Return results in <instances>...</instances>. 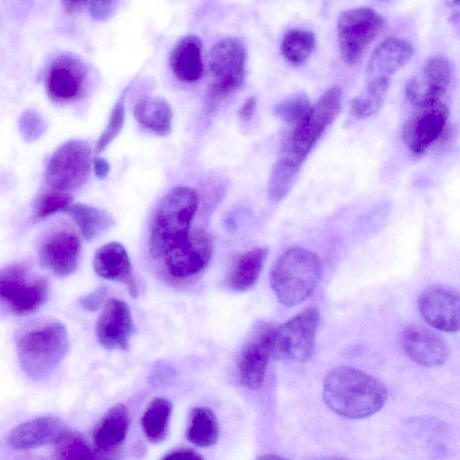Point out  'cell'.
Returning a JSON list of instances; mask_svg holds the SVG:
<instances>
[{
    "instance_id": "obj_39",
    "label": "cell",
    "mask_w": 460,
    "mask_h": 460,
    "mask_svg": "<svg viewBox=\"0 0 460 460\" xmlns=\"http://www.w3.org/2000/svg\"><path fill=\"white\" fill-rule=\"evenodd\" d=\"M106 294L104 288H100L80 300L83 308L89 311L96 310Z\"/></svg>"
},
{
    "instance_id": "obj_10",
    "label": "cell",
    "mask_w": 460,
    "mask_h": 460,
    "mask_svg": "<svg viewBox=\"0 0 460 460\" xmlns=\"http://www.w3.org/2000/svg\"><path fill=\"white\" fill-rule=\"evenodd\" d=\"M319 320L318 310L309 307L273 329L270 353L277 359L295 362L307 360L314 350Z\"/></svg>"
},
{
    "instance_id": "obj_8",
    "label": "cell",
    "mask_w": 460,
    "mask_h": 460,
    "mask_svg": "<svg viewBox=\"0 0 460 460\" xmlns=\"http://www.w3.org/2000/svg\"><path fill=\"white\" fill-rule=\"evenodd\" d=\"M213 251L210 234L203 229L190 231L188 236L167 250L158 260L164 274L173 283L195 279L208 266Z\"/></svg>"
},
{
    "instance_id": "obj_4",
    "label": "cell",
    "mask_w": 460,
    "mask_h": 460,
    "mask_svg": "<svg viewBox=\"0 0 460 460\" xmlns=\"http://www.w3.org/2000/svg\"><path fill=\"white\" fill-rule=\"evenodd\" d=\"M322 277V264L314 252L301 247L288 249L274 263L270 286L279 301L294 306L305 300Z\"/></svg>"
},
{
    "instance_id": "obj_14",
    "label": "cell",
    "mask_w": 460,
    "mask_h": 460,
    "mask_svg": "<svg viewBox=\"0 0 460 460\" xmlns=\"http://www.w3.org/2000/svg\"><path fill=\"white\" fill-rule=\"evenodd\" d=\"M419 311L432 327L448 332H457L460 323L458 292L447 286L433 285L420 294Z\"/></svg>"
},
{
    "instance_id": "obj_36",
    "label": "cell",
    "mask_w": 460,
    "mask_h": 460,
    "mask_svg": "<svg viewBox=\"0 0 460 460\" xmlns=\"http://www.w3.org/2000/svg\"><path fill=\"white\" fill-rule=\"evenodd\" d=\"M310 106L305 93H295L277 103L273 112L281 120L295 126L304 118Z\"/></svg>"
},
{
    "instance_id": "obj_28",
    "label": "cell",
    "mask_w": 460,
    "mask_h": 460,
    "mask_svg": "<svg viewBox=\"0 0 460 460\" xmlns=\"http://www.w3.org/2000/svg\"><path fill=\"white\" fill-rule=\"evenodd\" d=\"M185 436L199 447H209L218 438V425L214 412L207 407L193 408L189 416Z\"/></svg>"
},
{
    "instance_id": "obj_17",
    "label": "cell",
    "mask_w": 460,
    "mask_h": 460,
    "mask_svg": "<svg viewBox=\"0 0 460 460\" xmlns=\"http://www.w3.org/2000/svg\"><path fill=\"white\" fill-rule=\"evenodd\" d=\"M86 71L76 58L61 55L50 64L46 75L49 97L59 103L79 98L84 88Z\"/></svg>"
},
{
    "instance_id": "obj_19",
    "label": "cell",
    "mask_w": 460,
    "mask_h": 460,
    "mask_svg": "<svg viewBox=\"0 0 460 460\" xmlns=\"http://www.w3.org/2000/svg\"><path fill=\"white\" fill-rule=\"evenodd\" d=\"M401 343L406 355L420 366L436 367L447 360V343L441 336L426 327H406L402 332Z\"/></svg>"
},
{
    "instance_id": "obj_30",
    "label": "cell",
    "mask_w": 460,
    "mask_h": 460,
    "mask_svg": "<svg viewBox=\"0 0 460 460\" xmlns=\"http://www.w3.org/2000/svg\"><path fill=\"white\" fill-rule=\"evenodd\" d=\"M172 409V402L162 397L153 399L147 405L141 418V427L151 443H159L166 437Z\"/></svg>"
},
{
    "instance_id": "obj_29",
    "label": "cell",
    "mask_w": 460,
    "mask_h": 460,
    "mask_svg": "<svg viewBox=\"0 0 460 460\" xmlns=\"http://www.w3.org/2000/svg\"><path fill=\"white\" fill-rule=\"evenodd\" d=\"M390 84V78L367 79L365 89L350 101V114L357 119H366L374 115L382 107Z\"/></svg>"
},
{
    "instance_id": "obj_5",
    "label": "cell",
    "mask_w": 460,
    "mask_h": 460,
    "mask_svg": "<svg viewBox=\"0 0 460 460\" xmlns=\"http://www.w3.org/2000/svg\"><path fill=\"white\" fill-rule=\"evenodd\" d=\"M341 103V88L335 85L327 89L285 138L280 158L300 167L340 113Z\"/></svg>"
},
{
    "instance_id": "obj_44",
    "label": "cell",
    "mask_w": 460,
    "mask_h": 460,
    "mask_svg": "<svg viewBox=\"0 0 460 460\" xmlns=\"http://www.w3.org/2000/svg\"><path fill=\"white\" fill-rule=\"evenodd\" d=\"M90 0H63L66 12L74 13L83 8Z\"/></svg>"
},
{
    "instance_id": "obj_2",
    "label": "cell",
    "mask_w": 460,
    "mask_h": 460,
    "mask_svg": "<svg viewBox=\"0 0 460 460\" xmlns=\"http://www.w3.org/2000/svg\"><path fill=\"white\" fill-rule=\"evenodd\" d=\"M196 191L179 186L169 190L157 204L149 227V252L158 261L190 232V225L198 208Z\"/></svg>"
},
{
    "instance_id": "obj_22",
    "label": "cell",
    "mask_w": 460,
    "mask_h": 460,
    "mask_svg": "<svg viewBox=\"0 0 460 460\" xmlns=\"http://www.w3.org/2000/svg\"><path fill=\"white\" fill-rule=\"evenodd\" d=\"M93 266L102 278L125 284L132 295L137 287L132 276V267L125 247L119 242L108 243L94 253Z\"/></svg>"
},
{
    "instance_id": "obj_40",
    "label": "cell",
    "mask_w": 460,
    "mask_h": 460,
    "mask_svg": "<svg viewBox=\"0 0 460 460\" xmlns=\"http://www.w3.org/2000/svg\"><path fill=\"white\" fill-rule=\"evenodd\" d=\"M456 136V128L454 125L447 124L434 146L438 149H445L453 143Z\"/></svg>"
},
{
    "instance_id": "obj_35",
    "label": "cell",
    "mask_w": 460,
    "mask_h": 460,
    "mask_svg": "<svg viewBox=\"0 0 460 460\" xmlns=\"http://www.w3.org/2000/svg\"><path fill=\"white\" fill-rule=\"evenodd\" d=\"M128 86L118 101L116 102L111 113L110 115L107 126L101 134L96 146L95 154L98 155L102 152L120 133L125 122V99L128 92Z\"/></svg>"
},
{
    "instance_id": "obj_20",
    "label": "cell",
    "mask_w": 460,
    "mask_h": 460,
    "mask_svg": "<svg viewBox=\"0 0 460 460\" xmlns=\"http://www.w3.org/2000/svg\"><path fill=\"white\" fill-rule=\"evenodd\" d=\"M66 430L63 421L57 417H39L13 429L8 443L15 450L33 449L55 444Z\"/></svg>"
},
{
    "instance_id": "obj_23",
    "label": "cell",
    "mask_w": 460,
    "mask_h": 460,
    "mask_svg": "<svg viewBox=\"0 0 460 460\" xmlns=\"http://www.w3.org/2000/svg\"><path fill=\"white\" fill-rule=\"evenodd\" d=\"M129 420L126 407L116 404L99 420L93 431V442L99 452L112 453L126 438Z\"/></svg>"
},
{
    "instance_id": "obj_37",
    "label": "cell",
    "mask_w": 460,
    "mask_h": 460,
    "mask_svg": "<svg viewBox=\"0 0 460 460\" xmlns=\"http://www.w3.org/2000/svg\"><path fill=\"white\" fill-rule=\"evenodd\" d=\"M19 131L27 142L38 140L45 132L47 124L44 118L33 110H28L19 119Z\"/></svg>"
},
{
    "instance_id": "obj_11",
    "label": "cell",
    "mask_w": 460,
    "mask_h": 460,
    "mask_svg": "<svg viewBox=\"0 0 460 460\" xmlns=\"http://www.w3.org/2000/svg\"><path fill=\"white\" fill-rule=\"evenodd\" d=\"M92 150L84 140L73 139L60 146L50 158L45 181L52 189L69 192L82 186L91 172Z\"/></svg>"
},
{
    "instance_id": "obj_1",
    "label": "cell",
    "mask_w": 460,
    "mask_h": 460,
    "mask_svg": "<svg viewBox=\"0 0 460 460\" xmlns=\"http://www.w3.org/2000/svg\"><path fill=\"white\" fill-rule=\"evenodd\" d=\"M323 397L327 406L339 415L361 419L383 407L387 391L382 383L358 369L338 367L326 375Z\"/></svg>"
},
{
    "instance_id": "obj_26",
    "label": "cell",
    "mask_w": 460,
    "mask_h": 460,
    "mask_svg": "<svg viewBox=\"0 0 460 460\" xmlns=\"http://www.w3.org/2000/svg\"><path fill=\"white\" fill-rule=\"evenodd\" d=\"M134 117L143 127L158 136L170 133L172 112L168 102L159 97L140 99L134 107Z\"/></svg>"
},
{
    "instance_id": "obj_27",
    "label": "cell",
    "mask_w": 460,
    "mask_h": 460,
    "mask_svg": "<svg viewBox=\"0 0 460 460\" xmlns=\"http://www.w3.org/2000/svg\"><path fill=\"white\" fill-rule=\"evenodd\" d=\"M67 212L86 241H92L114 225L110 213L93 206L75 203L72 204Z\"/></svg>"
},
{
    "instance_id": "obj_18",
    "label": "cell",
    "mask_w": 460,
    "mask_h": 460,
    "mask_svg": "<svg viewBox=\"0 0 460 460\" xmlns=\"http://www.w3.org/2000/svg\"><path fill=\"white\" fill-rule=\"evenodd\" d=\"M134 325L127 303L118 298L108 299L96 322V336L108 349H125Z\"/></svg>"
},
{
    "instance_id": "obj_38",
    "label": "cell",
    "mask_w": 460,
    "mask_h": 460,
    "mask_svg": "<svg viewBox=\"0 0 460 460\" xmlns=\"http://www.w3.org/2000/svg\"><path fill=\"white\" fill-rule=\"evenodd\" d=\"M118 1L119 0H92L90 13L98 21L107 20L114 13Z\"/></svg>"
},
{
    "instance_id": "obj_21",
    "label": "cell",
    "mask_w": 460,
    "mask_h": 460,
    "mask_svg": "<svg viewBox=\"0 0 460 460\" xmlns=\"http://www.w3.org/2000/svg\"><path fill=\"white\" fill-rule=\"evenodd\" d=\"M414 52L411 43L406 40L390 37L382 41L372 52L366 67L367 79L392 78Z\"/></svg>"
},
{
    "instance_id": "obj_15",
    "label": "cell",
    "mask_w": 460,
    "mask_h": 460,
    "mask_svg": "<svg viewBox=\"0 0 460 460\" xmlns=\"http://www.w3.org/2000/svg\"><path fill=\"white\" fill-rule=\"evenodd\" d=\"M81 242L68 227L52 229L42 240L39 256L41 263L56 276L73 273L79 263Z\"/></svg>"
},
{
    "instance_id": "obj_31",
    "label": "cell",
    "mask_w": 460,
    "mask_h": 460,
    "mask_svg": "<svg viewBox=\"0 0 460 460\" xmlns=\"http://www.w3.org/2000/svg\"><path fill=\"white\" fill-rule=\"evenodd\" d=\"M315 48L314 34L307 30H288L281 42V53L288 63L294 66L303 65Z\"/></svg>"
},
{
    "instance_id": "obj_34",
    "label": "cell",
    "mask_w": 460,
    "mask_h": 460,
    "mask_svg": "<svg viewBox=\"0 0 460 460\" xmlns=\"http://www.w3.org/2000/svg\"><path fill=\"white\" fill-rule=\"evenodd\" d=\"M55 454L61 459L95 458L98 456L78 433L66 430L55 443Z\"/></svg>"
},
{
    "instance_id": "obj_25",
    "label": "cell",
    "mask_w": 460,
    "mask_h": 460,
    "mask_svg": "<svg viewBox=\"0 0 460 460\" xmlns=\"http://www.w3.org/2000/svg\"><path fill=\"white\" fill-rule=\"evenodd\" d=\"M268 256V249L256 247L239 255L233 262L227 284L237 292L246 291L258 280Z\"/></svg>"
},
{
    "instance_id": "obj_12",
    "label": "cell",
    "mask_w": 460,
    "mask_h": 460,
    "mask_svg": "<svg viewBox=\"0 0 460 460\" xmlns=\"http://www.w3.org/2000/svg\"><path fill=\"white\" fill-rule=\"evenodd\" d=\"M449 110L441 101L417 106L402 129V140L416 156L434 145L447 124Z\"/></svg>"
},
{
    "instance_id": "obj_41",
    "label": "cell",
    "mask_w": 460,
    "mask_h": 460,
    "mask_svg": "<svg viewBox=\"0 0 460 460\" xmlns=\"http://www.w3.org/2000/svg\"><path fill=\"white\" fill-rule=\"evenodd\" d=\"M163 458L197 460L202 459V456L192 448L181 447L168 452Z\"/></svg>"
},
{
    "instance_id": "obj_24",
    "label": "cell",
    "mask_w": 460,
    "mask_h": 460,
    "mask_svg": "<svg viewBox=\"0 0 460 460\" xmlns=\"http://www.w3.org/2000/svg\"><path fill=\"white\" fill-rule=\"evenodd\" d=\"M170 66L174 75L181 82L193 83L203 75L202 40L197 35L180 40L170 55Z\"/></svg>"
},
{
    "instance_id": "obj_3",
    "label": "cell",
    "mask_w": 460,
    "mask_h": 460,
    "mask_svg": "<svg viewBox=\"0 0 460 460\" xmlns=\"http://www.w3.org/2000/svg\"><path fill=\"white\" fill-rule=\"evenodd\" d=\"M65 325L58 320L38 322L24 330L17 339L20 365L32 380L47 378L59 365L68 350Z\"/></svg>"
},
{
    "instance_id": "obj_43",
    "label": "cell",
    "mask_w": 460,
    "mask_h": 460,
    "mask_svg": "<svg viewBox=\"0 0 460 460\" xmlns=\"http://www.w3.org/2000/svg\"><path fill=\"white\" fill-rule=\"evenodd\" d=\"M94 173L97 178L103 180L110 172V164L108 161L102 157H95L93 161Z\"/></svg>"
},
{
    "instance_id": "obj_33",
    "label": "cell",
    "mask_w": 460,
    "mask_h": 460,
    "mask_svg": "<svg viewBox=\"0 0 460 460\" xmlns=\"http://www.w3.org/2000/svg\"><path fill=\"white\" fill-rule=\"evenodd\" d=\"M72 204L73 197L69 192L51 189L36 201L32 217L35 221L45 219L56 213L67 211Z\"/></svg>"
},
{
    "instance_id": "obj_6",
    "label": "cell",
    "mask_w": 460,
    "mask_h": 460,
    "mask_svg": "<svg viewBox=\"0 0 460 460\" xmlns=\"http://www.w3.org/2000/svg\"><path fill=\"white\" fill-rule=\"evenodd\" d=\"M246 58L243 43L234 37L222 39L211 48L208 56L211 80L205 95L208 112L242 87L246 74Z\"/></svg>"
},
{
    "instance_id": "obj_9",
    "label": "cell",
    "mask_w": 460,
    "mask_h": 460,
    "mask_svg": "<svg viewBox=\"0 0 460 460\" xmlns=\"http://www.w3.org/2000/svg\"><path fill=\"white\" fill-rule=\"evenodd\" d=\"M384 18L369 7L342 12L337 20V37L343 61L355 65L382 30Z\"/></svg>"
},
{
    "instance_id": "obj_7",
    "label": "cell",
    "mask_w": 460,
    "mask_h": 460,
    "mask_svg": "<svg viewBox=\"0 0 460 460\" xmlns=\"http://www.w3.org/2000/svg\"><path fill=\"white\" fill-rule=\"evenodd\" d=\"M48 281L20 263L0 270V305L17 315L38 311L46 302Z\"/></svg>"
},
{
    "instance_id": "obj_42",
    "label": "cell",
    "mask_w": 460,
    "mask_h": 460,
    "mask_svg": "<svg viewBox=\"0 0 460 460\" xmlns=\"http://www.w3.org/2000/svg\"><path fill=\"white\" fill-rule=\"evenodd\" d=\"M256 107H257L256 97L251 96V97L247 98L239 110V118L243 121L248 122L254 115Z\"/></svg>"
},
{
    "instance_id": "obj_32",
    "label": "cell",
    "mask_w": 460,
    "mask_h": 460,
    "mask_svg": "<svg viewBox=\"0 0 460 460\" xmlns=\"http://www.w3.org/2000/svg\"><path fill=\"white\" fill-rule=\"evenodd\" d=\"M299 168L281 158L275 163L268 182V194L272 201L279 202L288 195L296 181Z\"/></svg>"
},
{
    "instance_id": "obj_45",
    "label": "cell",
    "mask_w": 460,
    "mask_h": 460,
    "mask_svg": "<svg viewBox=\"0 0 460 460\" xmlns=\"http://www.w3.org/2000/svg\"><path fill=\"white\" fill-rule=\"evenodd\" d=\"M448 1H450L451 4H453V5H455V4L458 5V4H459V0H448Z\"/></svg>"
},
{
    "instance_id": "obj_13",
    "label": "cell",
    "mask_w": 460,
    "mask_h": 460,
    "mask_svg": "<svg viewBox=\"0 0 460 460\" xmlns=\"http://www.w3.org/2000/svg\"><path fill=\"white\" fill-rule=\"evenodd\" d=\"M273 328L266 323H257L243 346L237 358V367L242 384L252 390L260 388L271 349Z\"/></svg>"
},
{
    "instance_id": "obj_16",
    "label": "cell",
    "mask_w": 460,
    "mask_h": 460,
    "mask_svg": "<svg viewBox=\"0 0 460 460\" xmlns=\"http://www.w3.org/2000/svg\"><path fill=\"white\" fill-rule=\"evenodd\" d=\"M451 81L448 61L440 56L429 58L406 84V97L415 106L440 101Z\"/></svg>"
}]
</instances>
